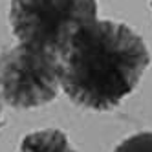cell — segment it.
<instances>
[{
    "label": "cell",
    "mask_w": 152,
    "mask_h": 152,
    "mask_svg": "<svg viewBox=\"0 0 152 152\" xmlns=\"http://www.w3.org/2000/svg\"><path fill=\"white\" fill-rule=\"evenodd\" d=\"M150 64L139 33L115 20H94L73 35L61 55V86L81 108L108 112L130 95Z\"/></svg>",
    "instance_id": "obj_1"
},
{
    "label": "cell",
    "mask_w": 152,
    "mask_h": 152,
    "mask_svg": "<svg viewBox=\"0 0 152 152\" xmlns=\"http://www.w3.org/2000/svg\"><path fill=\"white\" fill-rule=\"evenodd\" d=\"M97 20V0H11L9 26L20 44L62 55L73 35Z\"/></svg>",
    "instance_id": "obj_2"
},
{
    "label": "cell",
    "mask_w": 152,
    "mask_h": 152,
    "mask_svg": "<svg viewBox=\"0 0 152 152\" xmlns=\"http://www.w3.org/2000/svg\"><path fill=\"white\" fill-rule=\"evenodd\" d=\"M0 90L4 103L17 110H31L59 95L61 57L15 44L0 51Z\"/></svg>",
    "instance_id": "obj_3"
},
{
    "label": "cell",
    "mask_w": 152,
    "mask_h": 152,
    "mask_svg": "<svg viewBox=\"0 0 152 152\" xmlns=\"http://www.w3.org/2000/svg\"><path fill=\"white\" fill-rule=\"evenodd\" d=\"M18 152H77L70 143L66 132L59 128L35 130L24 136Z\"/></svg>",
    "instance_id": "obj_4"
},
{
    "label": "cell",
    "mask_w": 152,
    "mask_h": 152,
    "mask_svg": "<svg viewBox=\"0 0 152 152\" xmlns=\"http://www.w3.org/2000/svg\"><path fill=\"white\" fill-rule=\"evenodd\" d=\"M114 152H152V132H137L119 143Z\"/></svg>",
    "instance_id": "obj_5"
},
{
    "label": "cell",
    "mask_w": 152,
    "mask_h": 152,
    "mask_svg": "<svg viewBox=\"0 0 152 152\" xmlns=\"http://www.w3.org/2000/svg\"><path fill=\"white\" fill-rule=\"evenodd\" d=\"M4 97H2V90H0V119H2V110H4Z\"/></svg>",
    "instance_id": "obj_6"
},
{
    "label": "cell",
    "mask_w": 152,
    "mask_h": 152,
    "mask_svg": "<svg viewBox=\"0 0 152 152\" xmlns=\"http://www.w3.org/2000/svg\"><path fill=\"white\" fill-rule=\"evenodd\" d=\"M150 6H152V4H150Z\"/></svg>",
    "instance_id": "obj_7"
}]
</instances>
